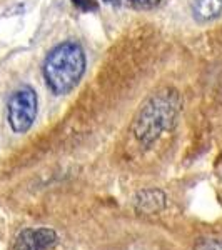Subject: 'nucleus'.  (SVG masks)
Instances as JSON below:
<instances>
[{"label": "nucleus", "mask_w": 222, "mask_h": 250, "mask_svg": "<svg viewBox=\"0 0 222 250\" xmlns=\"http://www.w3.org/2000/svg\"><path fill=\"white\" fill-rule=\"evenodd\" d=\"M182 105L176 88H162L149 97L139 107L132 122V134L140 144L149 147L164 132L171 130Z\"/></svg>", "instance_id": "nucleus-1"}, {"label": "nucleus", "mask_w": 222, "mask_h": 250, "mask_svg": "<svg viewBox=\"0 0 222 250\" xmlns=\"http://www.w3.org/2000/svg\"><path fill=\"white\" fill-rule=\"evenodd\" d=\"M86 52L75 40H66L48 52L42 74L52 94L66 95L74 90L86 72Z\"/></svg>", "instance_id": "nucleus-2"}, {"label": "nucleus", "mask_w": 222, "mask_h": 250, "mask_svg": "<svg viewBox=\"0 0 222 250\" xmlns=\"http://www.w3.org/2000/svg\"><path fill=\"white\" fill-rule=\"evenodd\" d=\"M37 117V94L29 85L17 88L7 104V120L15 134H25Z\"/></svg>", "instance_id": "nucleus-3"}, {"label": "nucleus", "mask_w": 222, "mask_h": 250, "mask_svg": "<svg viewBox=\"0 0 222 250\" xmlns=\"http://www.w3.org/2000/svg\"><path fill=\"white\" fill-rule=\"evenodd\" d=\"M57 244V233L52 229H25L17 235L12 250H48Z\"/></svg>", "instance_id": "nucleus-4"}, {"label": "nucleus", "mask_w": 222, "mask_h": 250, "mask_svg": "<svg viewBox=\"0 0 222 250\" xmlns=\"http://www.w3.org/2000/svg\"><path fill=\"white\" fill-rule=\"evenodd\" d=\"M165 207V193L159 188H145L134 197V208L139 213L152 215Z\"/></svg>", "instance_id": "nucleus-5"}, {"label": "nucleus", "mask_w": 222, "mask_h": 250, "mask_svg": "<svg viewBox=\"0 0 222 250\" xmlns=\"http://www.w3.org/2000/svg\"><path fill=\"white\" fill-rule=\"evenodd\" d=\"M222 14V0H192V17L199 23H207Z\"/></svg>", "instance_id": "nucleus-6"}, {"label": "nucleus", "mask_w": 222, "mask_h": 250, "mask_svg": "<svg viewBox=\"0 0 222 250\" xmlns=\"http://www.w3.org/2000/svg\"><path fill=\"white\" fill-rule=\"evenodd\" d=\"M72 5L80 12H86V14H89V12H95L99 9L97 0H72Z\"/></svg>", "instance_id": "nucleus-7"}, {"label": "nucleus", "mask_w": 222, "mask_h": 250, "mask_svg": "<svg viewBox=\"0 0 222 250\" xmlns=\"http://www.w3.org/2000/svg\"><path fill=\"white\" fill-rule=\"evenodd\" d=\"M197 250H222V240L207 239L197 245Z\"/></svg>", "instance_id": "nucleus-8"}, {"label": "nucleus", "mask_w": 222, "mask_h": 250, "mask_svg": "<svg viewBox=\"0 0 222 250\" xmlns=\"http://www.w3.org/2000/svg\"><path fill=\"white\" fill-rule=\"evenodd\" d=\"M137 9H144V10H149V9H154V7L159 5L162 0H129Z\"/></svg>", "instance_id": "nucleus-9"}]
</instances>
